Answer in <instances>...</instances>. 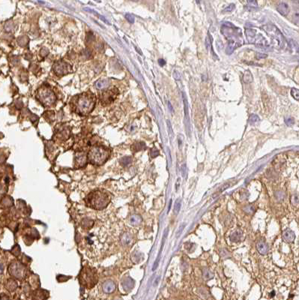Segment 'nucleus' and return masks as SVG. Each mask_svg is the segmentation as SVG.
<instances>
[{
  "instance_id": "f257e3e1",
  "label": "nucleus",
  "mask_w": 299,
  "mask_h": 300,
  "mask_svg": "<svg viewBox=\"0 0 299 300\" xmlns=\"http://www.w3.org/2000/svg\"><path fill=\"white\" fill-rule=\"evenodd\" d=\"M95 104V98L92 94L83 93L77 95L74 102L75 112L81 115H87L94 108Z\"/></svg>"
},
{
  "instance_id": "f03ea898",
  "label": "nucleus",
  "mask_w": 299,
  "mask_h": 300,
  "mask_svg": "<svg viewBox=\"0 0 299 300\" xmlns=\"http://www.w3.org/2000/svg\"><path fill=\"white\" fill-rule=\"evenodd\" d=\"M85 201L87 206L98 210H101L107 206L110 202V200L109 196L105 192L101 191H95L90 193L85 199Z\"/></svg>"
},
{
  "instance_id": "7ed1b4c3",
  "label": "nucleus",
  "mask_w": 299,
  "mask_h": 300,
  "mask_svg": "<svg viewBox=\"0 0 299 300\" xmlns=\"http://www.w3.org/2000/svg\"><path fill=\"white\" fill-rule=\"evenodd\" d=\"M80 284L87 288H91L98 282V276L95 269L90 267H84L79 275Z\"/></svg>"
},
{
  "instance_id": "20e7f679",
  "label": "nucleus",
  "mask_w": 299,
  "mask_h": 300,
  "mask_svg": "<svg viewBox=\"0 0 299 300\" xmlns=\"http://www.w3.org/2000/svg\"><path fill=\"white\" fill-rule=\"evenodd\" d=\"M109 157V153L104 148L94 146L90 149L88 154V159L91 163L96 165H101L106 162Z\"/></svg>"
},
{
  "instance_id": "39448f33",
  "label": "nucleus",
  "mask_w": 299,
  "mask_h": 300,
  "mask_svg": "<svg viewBox=\"0 0 299 300\" xmlns=\"http://www.w3.org/2000/svg\"><path fill=\"white\" fill-rule=\"evenodd\" d=\"M37 98L44 106H50L56 101V95L50 89L41 87L37 92Z\"/></svg>"
},
{
  "instance_id": "423d86ee",
  "label": "nucleus",
  "mask_w": 299,
  "mask_h": 300,
  "mask_svg": "<svg viewBox=\"0 0 299 300\" xmlns=\"http://www.w3.org/2000/svg\"><path fill=\"white\" fill-rule=\"evenodd\" d=\"M8 270L9 274H11V276L19 280L23 279L26 277L27 272L26 267L18 261H15L11 263Z\"/></svg>"
},
{
  "instance_id": "0eeeda50",
  "label": "nucleus",
  "mask_w": 299,
  "mask_h": 300,
  "mask_svg": "<svg viewBox=\"0 0 299 300\" xmlns=\"http://www.w3.org/2000/svg\"><path fill=\"white\" fill-rule=\"evenodd\" d=\"M118 91L115 87H112L101 92L100 95V100H101L102 105L107 106L113 102L116 97L118 96Z\"/></svg>"
},
{
  "instance_id": "6e6552de",
  "label": "nucleus",
  "mask_w": 299,
  "mask_h": 300,
  "mask_svg": "<svg viewBox=\"0 0 299 300\" xmlns=\"http://www.w3.org/2000/svg\"><path fill=\"white\" fill-rule=\"evenodd\" d=\"M263 29L269 35H272V36H274L275 38L277 39L279 43L280 44V46H283V43H284V38H283L282 33L277 27H275L274 26H272V25H268V26H263Z\"/></svg>"
},
{
  "instance_id": "1a4fd4ad",
  "label": "nucleus",
  "mask_w": 299,
  "mask_h": 300,
  "mask_svg": "<svg viewBox=\"0 0 299 300\" xmlns=\"http://www.w3.org/2000/svg\"><path fill=\"white\" fill-rule=\"evenodd\" d=\"M70 65L64 61L57 62L53 66V70L57 75H64L70 72Z\"/></svg>"
},
{
  "instance_id": "9d476101",
  "label": "nucleus",
  "mask_w": 299,
  "mask_h": 300,
  "mask_svg": "<svg viewBox=\"0 0 299 300\" xmlns=\"http://www.w3.org/2000/svg\"><path fill=\"white\" fill-rule=\"evenodd\" d=\"M87 162V156L84 153H77L75 155V167L80 168L85 166Z\"/></svg>"
},
{
  "instance_id": "9b49d317",
  "label": "nucleus",
  "mask_w": 299,
  "mask_h": 300,
  "mask_svg": "<svg viewBox=\"0 0 299 300\" xmlns=\"http://www.w3.org/2000/svg\"><path fill=\"white\" fill-rule=\"evenodd\" d=\"M116 285L112 280H107L102 284V290L105 293H112L115 291Z\"/></svg>"
},
{
  "instance_id": "f8f14e48",
  "label": "nucleus",
  "mask_w": 299,
  "mask_h": 300,
  "mask_svg": "<svg viewBox=\"0 0 299 300\" xmlns=\"http://www.w3.org/2000/svg\"><path fill=\"white\" fill-rule=\"evenodd\" d=\"M122 285L124 291L129 292L133 289L134 287V281L131 277H125L122 281Z\"/></svg>"
},
{
  "instance_id": "ddd939ff",
  "label": "nucleus",
  "mask_w": 299,
  "mask_h": 300,
  "mask_svg": "<svg viewBox=\"0 0 299 300\" xmlns=\"http://www.w3.org/2000/svg\"><path fill=\"white\" fill-rule=\"evenodd\" d=\"M48 297V292L44 290H37L33 293V300H46Z\"/></svg>"
},
{
  "instance_id": "4468645a",
  "label": "nucleus",
  "mask_w": 299,
  "mask_h": 300,
  "mask_svg": "<svg viewBox=\"0 0 299 300\" xmlns=\"http://www.w3.org/2000/svg\"><path fill=\"white\" fill-rule=\"evenodd\" d=\"M245 34H246L247 38L250 43H255L257 41V37H256V31L253 29H246L245 30Z\"/></svg>"
},
{
  "instance_id": "2eb2a0df",
  "label": "nucleus",
  "mask_w": 299,
  "mask_h": 300,
  "mask_svg": "<svg viewBox=\"0 0 299 300\" xmlns=\"http://www.w3.org/2000/svg\"><path fill=\"white\" fill-rule=\"evenodd\" d=\"M283 237L286 242H292L295 239V234L291 230L286 229L283 232Z\"/></svg>"
},
{
  "instance_id": "dca6fc26",
  "label": "nucleus",
  "mask_w": 299,
  "mask_h": 300,
  "mask_svg": "<svg viewBox=\"0 0 299 300\" xmlns=\"http://www.w3.org/2000/svg\"><path fill=\"white\" fill-rule=\"evenodd\" d=\"M256 249H257L258 252L262 255H266L268 253V251H269V248H268V246L266 245V242L264 241L261 240L256 243Z\"/></svg>"
},
{
  "instance_id": "f3484780",
  "label": "nucleus",
  "mask_w": 299,
  "mask_h": 300,
  "mask_svg": "<svg viewBox=\"0 0 299 300\" xmlns=\"http://www.w3.org/2000/svg\"><path fill=\"white\" fill-rule=\"evenodd\" d=\"M132 236L129 233H124L120 236V242L123 246H128L132 242Z\"/></svg>"
},
{
  "instance_id": "a211bd4d",
  "label": "nucleus",
  "mask_w": 299,
  "mask_h": 300,
  "mask_svg": "<svg viewBox=\"0 0 299 300\" xmlns=\"http://www.w3.org/2000/svg\"><path fill=\"white\" fill-rule=\"evenodd\" d=\"M277 11H278L280 15H283V16H286L290 13V7H289V5L287 4L284 3V2H281V3H280L277 5Z\"/></svg>"
},
{
  "instance_id": "6ab92c4d",
  "label": "nucleus",
  "mask_w": 299,
  "mask_h": 300,
  "mask_svg": "<svg viewBox=\"0 0 299 300\" xmlns=\"http://www.w3.org/2000/svg\"><path fill=\"white\" fill-rule=\"evenodd\" d=\"M142 222V218L139 215H133L130 218V224L133 226H138Z\"/></svg>"
},
{
  "instance_id": "aec40b11",
  "label": "nucleus",
  "mask_w": 299,
  "mask_h": 300,
  "mask_svg": "<svg viewBox=\"0 0 299 300\" xmlns=\"http://www.w3.org/2000/svg\"><path fill=\"white\" fill-rule=\"evenodd\" d=\"M242 237V230H235V232H233V233L231 234L229 239H230L231 242H238L241 240Z\"/></svg>"
},
{
  "instance_id": "412c9836",
  "label": "nucleus",
  "mask_w": 299,
  "mask_h": 300,
  "mask_svg": "<svg viewBox=\"0 0 299 300\" xmlns=\"http://www.w3.org/2000/svg\"><path fill=\"white\" fill-rule=\"evenodd\" d=\"M18 284L16 281L13 279H9L6 283V288L10 292H14L17 288Z\"/></svg>"
},
{
  "instance_id": "4be33fe9",
  "label": "nucleus",
  "mask_w": 299,
  "mask_h": 300,
  "mask_svg": "<svg viewBox=\"0 0 299 300\" xmlns=\"http://www.w3.org/2000/svg\"><path fill=\"white\" fill-rule=\"evenodd\" d=\"M93 225H94V221L90 219V218H83L82 220L81 226L84 229H90V228L92 227Z\"/></svg>"
},
{
  "instance_id": "5701e85b",
  "label": "nucleus",
  "mask_w": 299,
  "mask_h": 300,
  "mask_svg": "<svg viewBox=\"0 0 299 300\" xmlns=\"http://www.w3.org/2000/svg\"><path fill=\"white\" fill-rule=\"evenodd\" d=\"M110 82L107 79H101L95 83V86L98 89H102L109 85Z\"/></svg>"
},
{
  "instance_id": "b1692460",
  "label": "nucleus",
  "mask_w": 299,
  "mask_h": 300,
  "mask_svg": "<svg viewBox=\"0 0 299 300\" xmlns=\"http://www.w3.org/2000/svg\"><path fill=\"white\" fill-rule=\"evenodd\" d=\"M131 258H132V260H133L135 263H139L143 260L144 256H143V254H142V253H140V252L136 251L132 254Z\"/></svg>"
},
{
  "instance_id": "393cba45",
  "label": "nucleus",
  "mask_w": 299,
  "mask_h": 300,
  "mask_svg": "<svg viewBox=\"0 0 299 300\" xmlns=\"http://www.w3.org/2000/svg\"><path fill=\"white\" fill-rule=\"evenodd\" d=\"M183 95V101H184V113H185V121H187V123H188L189 126V114H188V103H187V98H186V95L184 92L182 93Z\"/></svg>"
},
{
  "instance_id": "a878e982",
  "label": "nucleus",
  "mask_w": 299,
  "mask_h": 300,
  "mask_svg": "<svg viewBox=\"0 0 299 300\" xmlns=\"http://www.w3.org/2000/svg\"><path fill=\"white\" fill-rule=\"evenodd\" d=\"M202 276L204 279L208 281V280L211 279L214 277V274L209 269L205 268L202 269Z\"/></svg>"
},
{
  "instance_id": "bb28decb",
  "label": "nucleus",
  "mask_w": 299,
  "mask_h": 300,
  "mask_svg": "<svg viewBox=\"0 0 299 300\" xmlns=\"http://www.w3.org/2000/svg\"><path fill=\"white\" fill-rule=\"evenodd\" d=\"M146 148V144L144 143H142V142H139V143H136L131 146V149L133 150L134 152H138L140 151V150H142Z\"/></svg>"
},
{
  "instance_id": "cd10ccee",
  "label": "nucleus",
  "mask_w": 299,
  "mask_h": 300,
  "mask_svg": "<svg viewBox=\"0 0 299 300\" xmlns=\"http://www.w3.org/2000/svg\"><path fill=\"white\" fill-rule=\"evenodd\" d=\"M235 47H236V42L233 40H230L229 42V44L227 46L226 53L227 54H231V53L234 51Z\"/></svg>"
},
{
  "instance_id": "c85d7f7f",
  "label": "nucleus",
  "mask_w": 299,
  "mask_h": 300,
  "mask_svg": "<svg viewBox=\"0 0 299 300\" xmlns=\"http://www.w3.org/2000/svg\"><path fill=\"white\" fill-rule=\"evenodd\" d=\"M243 80L245 84H250L253 82V75L249 71H245L243 76Z\"/></svg>"
},
{
  "instance_id": "c756f323",
  "label": "nucleus",
  "mask_w": 299,
  "mask_h": 300,
  "mask_svg": "<svg viewBox=\"0 0 299 300\" xmlns=\"http://www.w3.org/2000/svg\"><path fill=\"white\" fill-rule=\"evenodd\" d=\"M181 199H178L176 201L174 205V209H173V212H174L175 215H178L180 212V209H181Z\"/></svg>"
},
{
  "instance_id": "7c9ffc66",
  "label": "nucleus",
  "mask_w": 299,
  "mask_h": 300,
  "mask_svg": "<svg viewBox=\"0 0 299 300\" xmlns=\"http://www.w3.org/2000/svg\"><path fill=\"white\" fill-rule=\"evenodd\" d=\"M132 162V158H131V157H129V156H127V157H124L122 158V159L120 160V163L123 166H128Z\"/></svg>"
},
{
  "instance_id": "2f4dec72",
  "label": "nucleus",
  "mask_w": 299,
  "mask_h": 300,
  "mask_svg": "<svg viewBox=\"0 0 299 300\" xmlns=\"http://www.w3.org/2000/svg\"><path fill=\"white\" fill-rule=\"evenodd\" d=\"M70 278H71V277H70V276H66V275H59L57 276V281L60 283L65 282V281H68V280L70 279Z\"/></svg>"
},
{
  "instance_id": "473e14b6",
  "label": "nucleus",
  "mask_w": 299,
  "mask_h": 300,
  "mask_svg": "<svg viewBox=\"0 0 299 300\" xmlns=\"http://www.w3.org/2000/svg\"><path fill=\"white\" fill-rule=\"evenodd\" d=\"M244 212H245V213L247 214H253V212H254L255 209H254V207L253 206H250V205H248V206H246L245 207H244Z\"/></svg>"
},
{
  "instance_id": "72a5a7b5",
  "label": "nucleus",
  "mask_w": 299,
  "mask_h": 300,
  "mask_svg": "<svg viewBox=\"0 0 299 300\" xmlns=\"http://www.w3.org/2000/svg\"><path fill=\"white\" fill-rule=\"evenodd\" d=\"M291 95L296 100V101H298L299 100V91L298 89H292L291 90Z\"/></svg>"
},
{
  "instance_id": "f704fd0d",
  "label": "nucleus",
  "mask_w": 299,
  "mask_h": 300,
  "mask_svg": "<svg viewBox=\"0 0 299 300\" xmlns=\"http://www.w3.org/2000/svg\"><path fill=\"white\" fill-rule=\"evenodd\" d=\"M275 198H276V199H277L278 201L283 200L285 198L284 193L282 192V191H277V192L275 193Z\"/></svg>"
},
{
  "instance_id": "c9c22d12",
  "label": "nucleus",
  "mask_w": 299,
  "mask_h": 300,
  "mask_svg": "<svg viewBox=\"0 0 299 300\" xmlns=\"http://www.w3.org/2000/svg\"><path fill=\"white\" fill-rule=\"evenodd\" d=\"M11 252L13 253L14 255H15L16 257H18V256L20 254V248L19 246H15V247H14V248L12 249V251H11Z\"/></svg>"
},
{
  "instance_id": "e433bc0d",
  "label": "nucleus",
  "mask_w": 299,
  "mask_h": 300,
  "mask_svg": "<svg viewBox=\"0 0 299 300\" xmlns=\"http://www.w3.org/2000/svg\"><path fill=\"white\" fill-rule=\"evenodd\" d=\"M259 120V116H258L257 115H255V114H253V115L250 116V119H249V121H250V124L255 123V122H258Z\"/></svg>"
},
{
  "instance_id": "4c0bfd02",
  "label": "nucleus",
  "mask_w": 299,
  "mask_h": 300,
  "mask_svg": "<svg viewBox=\"0 0 299 300\" xmlns=\"http://www.w3.org/2000/svg\"><path fill=\"white\" fill-rule=\"evenodd\" d=\"M211 41H212V38H211V41H210V36H209V34H208V37L206 38V39H205V47H206L207 50H209V48L211 47Z\"/></svg>"
},
{
  "instance_id": "58836bf2",
  "label": "nucleus",
  "mask_w": 299,
  "mask_h": 300,
  "mask_svg": "<svg viewBox=\"0 0 299 300\" xmlns=\"http://www.w3.org/2000/svg\"><path fill=\"white\" fill-rule=\"evenodd\" d=\"M292 203L294 206H297L298 204V194H296L295 195L292 196Z\"/></svg>"
},
{
  "instance_id": "ea45409f",
  "label": "nucleus",
  "mask_w": 299,
  "mask_h": 300,
  "mask_svg": "<svg viewBox=\"0 0 299 300\" xmlns=\"http://www.w3.org/2000/svg\"><path fill=\"white\" fill-rule=\"evenodd\" d=\"M221 256L223 257V258H227V257H229V253L225 249H222L221 251Z\"/></svg>"
},
{
  "instance_id": "a19ab883",
  "label": "nucleus",
  "mask_w": 299,
  "mask_h": 300,
  "mask_svg": "<svg viewBox=\"0 0 299 300\" xmlns=\"http://www.w3.org/2000/svg\"><path fill=\"white\" fill-rule=\"evenodd\" d=\"M23 291L26 293V294H29L31 291V287L29 285V283H25L24 286H23Z\"/></svg>"
},
{
  "instance_id": "79ce46f5",
  "label": "nucleus",
  "mask_w": 299,
  "mask_h": 300,
  "mask_svg": "<svg viewBox=\"0 0 299 300\" xmlns=\"http://www.w3.org/2000/svg\"><path fill=\"white\" fill-rule=\"evenodd\" d=\"M159 155V151L157 150V149H152V151H151V156H152V158H155V157H157V155Z\"/></svg>"
},
{
  "instance_id": "37998d69",
  "label": "nucleus",
  "mask_w": 299,
  "mask_h": 300,
  "mask_svg": "<svg viewBox=\"0 0 299 300\" xmlns=\"http://www.w3.org/2000/svg\"><path fill=\"white\" fill-rule=\"evenodd\" d=\"M247 4L249 5V6L252 7V8H257L258 7L257 2H256V1H253V0H252V1L250 0V1H248Z\"/></svg>"
},
{
  "instance_id": "c03bdc74",
  "label": "nucleus",
  "mask_w": 299,
  "mask_h": 300,
  "mask_svg": "<svg viewBox=\"0 0 299 300\" xmlns=\"http://www.w3.org/2000/svg\"><path fill=\"white\" fill-rule=\"evenodd\" d=\"M285 122H286V124L288 126H292V125H293L295 124V121L294 119H292V118H289V119H286V120H285Z\"/></svg>"
},
{
  "instance_id": "a18cd8bd",
  "label": "nucleus",
  "mask_w": 299,
  "mask_h": 300,
  "mask_svg": "<svg viewBox=\"0 0 299 300\" xmlns=\"http://www.w3.org/2000/svg\"><path fill=\"white\" fill-rule=\"evenodd\" d=\"M181 174H182V177H184V178H185L186 177V174H187V167H186V164H183L182 166H181Z\"/></svg>"
},
{
  "instance_id": "49530a36",
  "label": "nucleus",
  "mask_w": 299,
  "mask_h": 300,
  "mask_svg": "<svg viewBox=\"0 0 299 300\" xmlns=\"http://www.w3.org/2000/svg\"><path fill=\"white\" fill-rule=\"evenodd\" d=\"M125 17L128 20V22H130L131 23H134V17L132 16V15H129V14H127V15H125Z\"/></svg>"
},
{
  "instance_id": "de8ad7c7",
  "label": "nucleus",
  "mask_w": 299,
  "mask_h": 300,
  "mask_svg": "<svg viewBox=\"0 0 299 300\" xmlns=\"http://www.w3.org/2000/svg\"><path fill=\"white\" fill-rule=\"evenodd\" d=\"M184 226H185V224H184V223H183L181 226L179 227V230H178L177 233H176V236H177V237H179V236L181 235V233H182L183 230H184Z\"/></svg>"
},
{
  "instance_id": "09e8293b",
  "label": "nucleus",
  "mask_w": 299,
  "mask_h": 300,
  "mask_svg": "<svg viewBox=\"0 0 299 300\" xmlns=\"http://www.w3.org/2000/svg\"><path fill=\"white\" fill-rule=\"evenodd\" d=\"M234 8H235V5H234V4H231L229 6L226 8L224 10V12H230V11H232Z\"/></svg>"
},
{
  "instance_id": "8fccbe9b",
  "label": "nucleus",
  "mask_w": 299,
  "mask_h": 300,
  "mask_svg": "<svg viewBox=\"0 0 299 300\" xmlns=\"http://www.w3.org/2000/svg\"><path fill=\"white\" fill-rule=\"evenodd\" d=\"M173 77H174L175 80H179L181 79V75H180V74L177 71H173Z\"/></svg>"
},
{
  "instance_id": "3c124183",
  "label": "nucleus",
  "mask_w": 299,
  "mask_h": 300,
  "mask_svg": "<svg viewBox=\"0 0 299 300\" xmlns=\"http://www.w3.org/2000/svg\"><path fill=\"white\" fill-rule=\"evenodd\" d=\"M193 246H194V244H193V243H190V242H187V243H185V244H184V247H185V249L188 252L190 251V248H191Z\"/></svg>"
},
{
  "instance_id": "603ef678",
  "label": "nucleus",
  "mask_w": 299,
  "mask_h": 300,
  "mask_svg": "<svg viewBox=\"0 0 299 300\" xmlns=\"http://www.w3.org/2000/svg\"><path fill=\"white\" fill-rule=\"evenodd\" d=\"M256 57H257L258 60H260V59L266 58V57H267V55L263 54V53H258L257 56H256Z\"/></svg>"
},
{
  "instance_id": "864d4df0",
  "label": "nucleus",
  "mask_w": 299,
  "mask_h": 300,
  "mask_svg": "<svg viewBox=\"0 0 299 300\" xmlns=\"http://www.w3.org/2000/svg\"><path fill=\"white\" fill-rule=\"evenodd\" d=\"M0 300H10V299L7 295L2 294V295H1V296H0Z\"/></svg>"
},
{
  "instance_id": "5fc2aeb1",
  "label": "nucleus",
  "mask_w": 299,
  "mask_h": 300,
  "mask_svg": "<svg viewBox=\"0 0 299 300\" xmlns=\"http://www.w3.org/2000/svg\"><path fill=\"white\" fill-rule=\"evenodd\" d=\"M167 105H168L169 110H170L172 113H174V110H173V106H172L171 104H170V101H168V102H167Z\"/></svg>"
},
{
  "instance_id": "6e6d98bb",
  "label": "nucleus",
  "mask_w": 299,
  "mask_h": 300,
  "mask_svg": "<svg viewBox=\"0 0 299 300\" xmlns=\"http://www.w3.org/2000/svg\"><path fill=\"white\" fill-rule=\"evenodd\" d=\"M158 63L160 66H163L165 64H166V62H165V60H162V59H160V60H158Z\"/></svg>"
},
{
  "instance_id": "4d7b16f0",
  "label": "nucleus",
  "mask_w": 299,
  "mask_h": 300,
  "mask_svg": "<svg viewBox=\"0 0 299 300\" xmlns=\"http://www.w3.org/2000/svg\"><path fill=\"white\" fill-rule=\"evenodd\" d=\"M166 123H167V125H168V128L169 129H170V134H173V129H172V127H171V125H170V121H167L166 122Z\"/></svg>"
},
{
  "instance_id": "13d9d810",
  "label": "nucleus",
  "mask_w": 299,
  "mask_h": 300,
  "mask_svg": "<svg viewBox=\"0 0 299 300\" xmlns=\"http://www.w3.org/2000/svg\"><path fill=\"white\" fill-rule=\"evenodd\" d=\"M171 206H172V200H170V203H169V208H168V210H167V212H170V208H171Z\"/></svg>"
},
{
  "instance_id": "bf43d9fd",
  "label": "nucleus",
  "mask_w": 299,
  "mask_h": 300,
  "mask_svg": "<svg viewBox=\"0 0 299 300\" xmlns=\"http://www.w3.org/2000/svg\"><path fill=\"white\" fill-rule=\"evenodd\" d=\"M2 271H3V266L1 263H0V273H2Z\"/></svg>"
},
{
  "instance_id": "052dcab7",
  "label": "nucleus",
  "mask_w": 299,
  "mask_h": 300,
  "mask_svg": "<svg viewBox=\"0 0 299 300\" xmlns=\"http://www.w3.org/2000/svg\"><path fill=\"white\" fill-rule=\"evenodd\" d=\"M179 180H180V179H178V181H177V184H176V190H178V188H179Z\"/></svg>"
},
{
  "instance_id": "680f3d73",
  "label": "nucleus",
  "mask_w": 299,
  "mask_h": 300,
  "mask_svg": "<svg viewBox=\"0 0 299 300\" xmlns=\"http://www.w3.org/2000/svg\"><path fill=\"white\" fill-rule=\"evenodd\" d=\"M15 300H20V299H15Z\"/></svg>"
}]
</instances>
